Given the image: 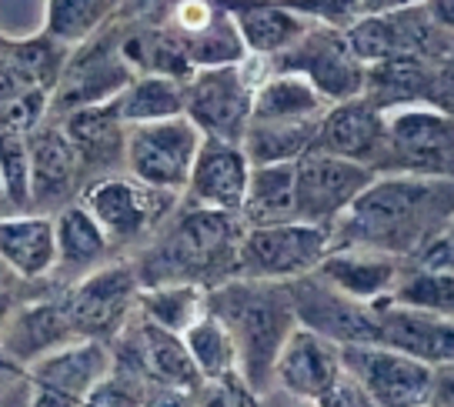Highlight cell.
Returning <instances> with one entry per match:
<instances>
[{"label": "cell", "mask_w": 454, "mask_h": 407, "mask_svg": "<svg viewBox=\"0 0 454 407\" xmlns=\"http://www.w3.org/2000/svg\"><path fill=\"white\" fill-rule=\"evenodd\" d=\"M241 221L247 227L294 221V164H251Z\"/></svg>", "instance_id": "cell-31"}, {"label": "cell", "mask_w": 454, "mask_h": 407, "mask_svg": "<svg viewBox=\"0 0 454 407\" xmlns=\"http://www.w3.org/2000/svg\"><path fill=\"white\" fill-rule=\"evenodd\" d=\"M204 308H207V287L204 284H154V287H141V297H137V310L144 317H151L154 324L168 327L174 334H184Z\"/></svg>", "instance_id": "cell-33"}, {"label": "cell", "mask_w": 454, "mask_h": 407, "mask_svg": "<svg viewBox=\"0 0 454 407\" xmlns=\"http://www.w3.org/2000/svg\"><path fill=\"white\" fill-rule=\"evenodd\" d=\"M0 257L24 281L51 278L57 267L54 217H43V214L0 217Z\"/></svg>", "instance_id": "cell-26"}, {"label": "cell", "mask_w": 454, "mask_h": 407, "mask_svg": "<svg viewBox=\"0 0 454 407\" xmlns=\"http://www.w3.org/2000/svg\"><path fill=\"white\" fill-rule=\"evenodd\" d=\"M117 340L124 344H121V354L114 357L134 367L154 387V394H170V401H187L191 394L207 391L184 337L144 317L141 310L130 317Z\"/></svg>", "instance_id": "cell-9"}, {"label": "cell", "mask_w": 454, "mask_h": 407, "mask_svg": "<svg viewBox=\"0 0 454 407\" xmlns=\"http://www.w3.org/2000/svg\"><path fill=\"white\" fill-rule=\"evenodd\" d=\"M387 301L454 317V267H421L404 261Z\"/></svg>", "instance_id": "cell-35"}, {"label": "cell", "mask_w": 454, "mask_h": 407, "mask_svg": "<svg viewBox=\"0 0 454 407\" xmlns=\"http://www.w3.org/2000/svg\"><path fill=\"white\" fill-rule=\"evenodd\" d=\"M114 367L111 340L74 337L67 344L27 364L30 404L41 407H77L87 404L100 380Z\"/></svg>", "instance_id": "cell-10"}, {"label": "cell", "mask_w": 454, "mask_h": 407, "mask_svg": "<svg viewBox=\"0 0 454 407\" xmlns=\"http://www.w3.org/2000/svg\"><path fill=\"white\" fill-rule=\"evenodd\" d=\"M30 134L0 127V197L11 207H34L30 197Z\"/></svg>", "instance_id": "cell-36"}, {"label": "cell", "mask_w": 454, "mask_h": 407, "mask_svg": "<svg viewBox=\"0 0 454 407\" xmlns=\"http://www.w3.org/2000/svg\"><path fill=\"white\" fill-rule=\"evenodd\" d=\"M344 367L361 380L371 404L418 407L427 404L434 364L387 344H340Z\"/></svg>", "instance_id": "cell-17"}, {"label": "cell", "mask_w": 454, "mask_h": 407, "mask_svg": "<svg viewBox=\"0 0 454 407\" xmlns=\"http://www.w3.org/2000/svg\"><path fill=\"white\" fill-rule=\"evenodd\" d=\"M181 337H184L187 351H191V357H194V364H198L200 378H204L207 387L224 391V394H238L241 401L254 404L257 394L251 391L247 380L241 378L238 344H234V337H231V331H227V324L221 321L211 308L200 310Z\"/></svg>", "instance_id": "cell-22"}, {"label": "cell", "mask_w": 454, "mask_h": 407, "mask_svg": "<svg viewBox=\"0 0 454 407\" xmlns=\"http://www.w3.org/2000/svg\"><path fill=\"white\" fill-rule=\"evenodd\" d=\"M111 104L124 124L177 117V113H184V77L141 71L114 94Z\"/></svg>", "instance_id": "cell-30"}, {"label": "cell", "mask_w": 454, "mask_h": 407, "mask_svg": "<svg viewBox=\"0 0 454 407\" xmlns=\"http://www.w3.org/2000/svg\"><path fill=\"white\" fill-rule=\"evenodd\" d=\"M204 130L187 113L128 124L124 137V170L137 181L184 197L187 177L200 151Z\"/></svg>", "instance_id": "cell-7"}, {"label": "cell", "mask_w": 454, "mask_h": 407, "mask_svg": "<svg viewBox=\"0 0 454 407\" xmlns=\"http://www.w3.org/2000/svg\"><path fill=\"white\" fill-rule=\"evenodd\" d=\"M74 337H77V331L67 321L64 304L60 301H37V304H24V308L11 310L7 327L0 334V354H7L11 361L27 367Z\"/></svg>", "instance_id": "cell-25"}, {"label": "cell", "mask_w": 454, "mask_h": 407, "mask_svg": "<svg viewBox=\"0 0 454 407\" xmlns=\"http://www.w3.org/2000/svg\"><path fill=\"white\" fill-rule=\"evenodd\" d=\"M427 404L454 407V364H438V367H434V380H431Z\"/></svg>", "instance_id": "cell-39"}, {"label": "cell", "mask_w": 454, "mask_h": 407, "mask_svg": "<svg viewBox=\"0 0 454 407\" xmlns=\"http://www.w3.org/2000/svg\"><path fill=\"white\" fill-rule=\"evenodd\" d=\"M77 54L64 60L51 87V113H67L87 104H104L111 100L121 87L134 77V67L121 51V41H111L104 30L94 34L90 41L74 47Z\"/></svg>", "instance_id": "cell-16"}, {"label": "cell", "mask_w": 454, "mask_h": 407, "mask_svg": "<svg viewBox=\"0 0 454 407\" xmlns=\"http://www.w3.org/2000/svg\"><path fill=\"white\" fill-rule=\"evenodd\" d=\"M384 144V107L371 98H348L331 104L317 127V151L338 157H351L374 168Z\"/></svg>", "instance_id": "cell-20"}, {"label": "cell", "mask_w": 454, "mask_h": 407, "mask_svg": "<svg viewBox=\"0 0 454 407\" xmlns=\"http://www.w3.org/2000/svg\"><path fill=\"white\" fill-rule=\"evenodd\" d=\"M340 374L344 354L338 340L298 321L274 357L268 394H287V401L298 404H325Z\"/></svg>", "instance_id": "cell-14"}, {"label": "cell", "mask_w": 454, "mask_h": 407, "mask_svg": "<svg viewBox=\"0 0 454 407\" xmlns=\"http://www.w3.org/2000/svg\"><path fill=\"white\" fill-rule=\"evenodd\" d=\"M51 117V87H30L24 94L0 104V127L4 130H20L30 134Z\"/></svg>", "instance_id": "cell-37"}, {"label": "cell", "mask_w": 454, "mask_h": 407, "mask_svg": "<svg viewBox=\"0 0 454 407\" xmlns=\"http://www.w3.org/2000/svg\"><path fill=\"white\" fill-rule=\"evenodd\" d=\"M378 337L374 344H387L397 351H408L427 364H454V317L434 310L404 308L395 301L374 304Z\"/></svg>", "instance_id": "cell-19"}, {"label": "cell", "mask_w": 454, "mask_h": 407, "mask_svg": "<svg viewBox=\"0 0 454 407\" xmlns=\"http://www.w3.org/2000/svg\"><path fill=\"white\" fill-rule=\"evenodd\" d=\"M427 11L438 20L441 30L454 34V0H427Z\"/></svg>", "instance_id": "cell-41"}, {"label": "cell", "mask_w": 454, "mask_h": 407, "mask_svg": "<svg viewBox=\"0 0 454 407\" xmlns=\"http://www.w3.org/2000/svg\"><path fill=\"white\" fill-rule=\"evenodd\" d=\"M425 0H364V14H381V11H397V7H411Z\"/></svg>", "instance_id": "cell-42"}, {"label": "cell", "mask_w": 454, "mask_h": 407, "mask_svg": "<svg viewBox=\"0 0 454 407\" xmlns=\"http://www.w3.org/2000/svg\"><path fill=\"white\" fill-rule=\"evenodd\" d=\"M451 214L454 181L378 174L331 227V247H371L411 257L425 240L448 227Z\"/></svg>", "instance_id": "cell-1"}, {"label": "cell", "mask_w": 454, "mask_h": 407, "mask_svg": "<svg viewBox=\"0 0 454 407\" xmlns=\"http://www.w3.org/2000/svg\"><path fill=\"white\" fill-rule=\"evenodd\" d=\"M121 0H47V37L74 51L111 24Z\"/></svg>", "instance_id": "cell-34"}, {"label": "cell", "mask_w": 454, "mask_h": 407, "mask_svg": "<svg viewBox=\"0 0 454 407\" xmlns=\"http://www.w3.org/2000/svg\"><path fill=\"white\" fill-rule=\"evenodd\" d=\"M374 170L454 181V117L431 104L384 107V144Z\"/></svg>", "instance_id": "cell-4"}, {"label": "cell", "mask_w": 454, "mask_h": 407, "mask_svg": "<svg viewBox=\"0 0 454 407\" xmlns=\"http://www.w3.org/2000/svg\"><path fill=\"white\" fill-rule=\"evenodd\" d=\"M174 217V214H170ZM241 214L211 211L191 204L184 214H177L170 227L157 231L160 238L147 254V264L137 267L144 287L154 284H204L214 278H234L238 247L244 238Z\"/></svg>", "instance_id": "cell-3"}, {"label": "cell", "mask_w": 454, "mask_h": 407, "mask_svg": "<svg viewBox=\"0 0 454 407\" xmlns=\"http://www.w3.org/2000/svg\"><path fill=\"white\" fill-rule=\"evenodd\" d=\"M374 177L378 170L361 160L311 147L294 160V221L334 227Z\"/></svg>", "instance_id": "cell-12"}, {"label": "cell", "mask_w": 454, "mask_h": 407, "mask_svg": "<svg viewBox=\"0 0 454 407\" xmlns=\"http://www.w3.org/2000/svg\"><path fill=\"white\" fill-rule=\"evenodd\" d=\"M247 181H251V160L244 154L241 141L204 134L191 177H187L184 197L187 204H198V207L241 214Z\"/></svg>", "instance_id": "cell-18"}, {"label": "cell", "mask_w": 454, "mask_h": 407, "mask_svg": "<svg viewBox=\"0 0 454 407\" xmlns=\"http://www.w3.org/2000/svg\"><path fill=\"white\" fill-rule=\"evenodd\" d=\"M221 4L227 7V14L234 17L244 51L251 57H264V60L284 54L311 27V20L304 14H298L287 4H274V0H221Z\"/></svg>", "instance_id": "cell-24"}, {"label": "cell", "mask_w": 454, "mask_h": 407, "mask_svg": "<svg viewBox=\"0 0 454 407\" xmlns=\"http://www.w3.org/2000/svg\"><path fill=\"white\" fill-rule=\"evenodd\" d=\"M344 34L364 64H381L391 57H441L448 51V30L438 27L427 0L357 17Z\"/></svg>", "instance_id": "cell-15"}, {"label": "cell", "mask_w": 454, "mask_h": 407, "mask_svg": "<svg viewBox=\"0 0 454 407\" xmlns=\"http://www.w3.org/2000/svg\"><path fill=\"white\" fill-rule=\"evenodd\" d=\"M270 67L304 74L331 104L361 98L364 84H368V64L355 54L348 34L338 27L314 24V20L284 54L270 60Z\"/></svg>", "instance_id": "cell-13"}, {"label": "cell", "mask_w": 454, "mask_h": 407, "mask_svg": "<svg viewBox=\"0 0 454 407\" xmlns=\"http://www.w3.org/2000/svg\"><path fill=\"white\" fill-rule=\"evenodd\" d=\"M444 234H448V240H451V247H454V214L448 217V227H444Z\"/></svg>", "instance_id": "cell-45"}, {"label": "cell", "mask_w": 454, "mask_h": 407, "mask_svg": "<svg viewBox=\"0 0 454 407\" xmlns=\"http://www.w3.org/2000/svg\"><path fill=\"white\" fill-rule=\"evenodd\" d=\"M444 54H448V60L454 64V34H448V51H444Z\"/></svg>", "instance_id": "cell-46"}, {"label": "cell", "mask_w": 454, "mask_h": 407, "mask_svg": "<svg viewBox=\"0 0 454 407\" xmlns=\"http://www.w3.org/2000/svg\"><path fill=\"white\" fill-rule=\"evenodd\" d=\"M321 121H251L241 147L251 164H294L317 141Z\"/></svg>", "instance_id": "cell-32"}, {"label": "cell", "mask_w": 454, "mask_h": 407, "mask_svg": "<svg viewBox=\"0 0 454 407\" xmlns=\"http://www.w3.org/2000/svg\"><path fill=\"white\" fill-rule=\"evenodd\" d=\"M24 378H27V367L11 361L7 354H0V394H7L17 380H24ZM0 401H4V397H0Z\"/></svg>", "instance_id": "cell-40"}, {"label": "cell", "mask_w": 454, "mask_h": 407, "mask_svg": "<svg viewBox=\"0 0 454 407\" xmlns=\"http://www.w3.org/2000/svg\"><path fill=\"white\" fill-rule=\"evenodd\" d=\"M287 7H294L298 14H304L314 24L338 30H348L357 17H364V0H294Z\"/></svg>", "instance_id": "cell-38"}, {"label": "cell", "mask_w": 454, "mask_h": 407, "mask_svg": "<svg viewBox=\"0 0 454 407\" xmlns=\"http://www.w3.org/2000/svg\"><path fill=\"white\" fill-rule=\"evenodd\" d=\"M141 274L130 264H100L84 278L67 287L64 310L67 321L77 331V337H100L117 340V334L128 327V321L137 314L141 297Z\"/></svg>", "instance_id": "cell-11"}, {"label": "cell", "mask_w": 454, "mask_h": 407, "mask_svg": "<svg viewBox=\"0 0 454 407\" xmlns=\"http://www.w3.org/2000/svg\"><path fill=\"white\" fill-rule=\"evenodd\" d=\"M207 308L227 324L238 344L241 378L261 401L270 387V371L284 337L298 324L291 287L284 281H254L234 274L231 281L207 287Z\"/></svg>", "instance_id": "cell-2"}, {"label": "cell", "mask_w": 454, "mask_h": 407, "mask_svg": "<svg viewBox=\"0 0 454 407\" xmlns=\"http://www.w3.org/2000/svg\"><path fill=\"white\" fill-rule=\"evenodd\" d=\"M57 231V267L71 274L74 281L84 278L90 270H98L100 264H107V254L114 251L107 231L98 224V217L87 211L84 204H71L60 207L54 217Z\"/></svg>", "instance_id": "cell-29"}, {"label": "cell", "mask_w": 454, "mask_h": 407, "mask_svg": "<svg viewBox=\"0 0 454 407\" xmlns=\"http://www.w3.org/2000/svg\"><path fill=\"white\" fill-rule=\"evenodd\" d=\"M11 291H0V334H4V327H7V317H11Z\"/></svg>", "instance_id": "cell-43"}, {"label": "cell", "mask_w": 454, "mask_h": 407, "mask_svg": "<svg viewBox=\"0 0 454 407\" xmlns=\"http://www.w3.org/2000/svg\"><path fill=\"white\" fill-rule=\"evenodd\" d=\"M60 127L74 144V151L81 154L84 168H111L124 164V137L128 124L117 117L111 100L104 104H87L77 111L60 113Z\"/></svg>", "instance_id": "cell-27"}, {"label": "cell", "mask_w": 454, "mask_h": 407, "mask_svg": "<svg viewBox=\"0 0 454 407\" xmlns=\"http://www.w3.org/2000/svg\"><path fill=\"white\" fill-rule=\"evenodd\" d=\"M181 194H170L160 187L137 181L134 174H107L84 191L87 211L98 217V224L107 231L111 244H134L141 238H154L170 221Z\"/></svg>", "instance_id": "cell-8"}, {"label": "cell", "mask_w": 454, "mask_h": 407, "mask_svg": "<svg viewBox=\"0 0 454 407\" xmlns=\"http://www.w3.org/2000/svg\"><path fill=\"white\" fill-rule=\"evenodd\" d=\"M30 197L34 207H54L64 204L67 194L77 187V174L84 170L81 154L67 141L64 127L43 121L37 130H30Z\"/></svg>", "instance_id": "cell-23"}, {"label": "cell", "mask_w": 454, "mask_h": 407, "mask_svg": "<svg viewBox=\"0 0 454 407\" xmlns=\"http://www.w3.org/2000/svg\"><path fill=\"white\" fill-rule=\"evenodd\" d=\"M331 100L298 71L268 67L254 87L251 121H321Z\"/></svg>", "instance_id": "cell-28"}, {"label": "cell", "mask_w": 454, "mask_h": 407, "mask_svg": "<svg viewBox=\"0 0 454 407\" xmlns=\"http://www.w3.org/2000/svg\"><path fill=\"white\" fill-rule=\"evenodd\" d=\"M327 251H331V227L308 224V221L244 227L234 274L287 284L317 270Z\"/></svg>", "instance_id": "cell-6"}, {"label": "cell", "mask_w": 454, "mask_h": 407, "mask_svg": "<svg viewBox=\"0 0 454 407\" xmlns=\"http://www.w3.org/2000/svg\"><path fill=\"white\" fill-rule=\"evenodd\" d=\"M404 257L371 247H331L314 274H321L340 294L355 297L361 304H381L391 297L401 274Z\"/></svg>", "instance_id": "cell-21"}, {"label": "cell", "mask_w": 454, "mask_h": 407, "mask_svg": "<svg viewBox=\"0 0 454 407\" xmlns=\"http://www.w3.org/2000/svg\"><path fill=\"white\" fill-rule=\"evenodd\" d=\"M274 4H294V0H274Z\"/></svg>", "instance_id": "cell-47"}, {"label": "cell", "mask_w": 454, "mask_h": 407, "mask_svg": "<svg viewBox=\"0 0 454 407\" xmlns=\"http://www.w3.org/2000/svg\"><path fill=\"white\" fill-rule=\"evenodd\" d=\"M270 60L241 57L231 64L194 67L184 81V113L207 134L224 141H241L251 124L254 87L268 74Z\"/></svg>", "instance_id": "cell-5"}, {"label": "cell", "mask_w": 454, "mask_h": 407, "mask_svg": "<svg viewBox=\"0 0 454 407\" xmlns=\"http://www.w3.org/2000/svg\"><path fill=\"white\" fill-rule=\"evenodd\" d=\"M11 278H17V274L11 270V264L0 257V291H11Z\"/></svg>", "instance_id": "cell-44"}]
</instances>
